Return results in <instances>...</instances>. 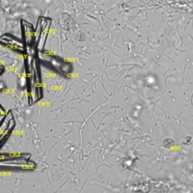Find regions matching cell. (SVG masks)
<instances>
[{
  "label": "cell",
  "instance_id": "6da1fadb",
  "mask_svg": "<svg viewBox=\"0 0 193 193\" xmlns=\"http://www.w3.org/2000/svg\"><path fill=\"white\" fill-rule=\"evenodd\" d=\"M1 42H2V44H5V42H6V45L8 46L14 48L15 50H18V51H23V50H24L23 45H22V42L20 41H18V40H17V39L8 36V35H6V36H3L1 38Z\"/></svg>",
  "mask_w": 193,
  "mask_h": 193
}]
</instances>
